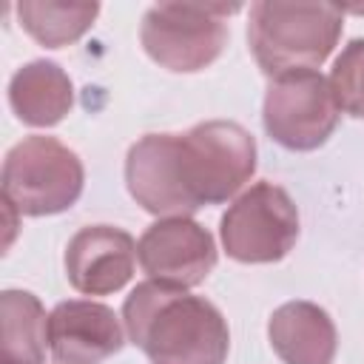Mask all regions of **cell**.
<instances>
[{"instance_id": "obj_1", "label": "cell", "mask_w": 364, "mask_h": 364, "mask_svg": "<svg viewBox=\"0 0 364 364\" xmlns=\"http://www.w3.org/2000/svg\"><path fill=\"white\" fill-rule=\"evenodd\" d=\"M256 171V139L230 119L185 134H145L128 148V193L154 216H188L228 202Z\"/></svg>"}, {"instance_id": "obj_2", "label": "cell", "mask_w": 364, "mask_h": 364, "mask_svg": "<svg viewBox=\"0 0 364 364\" xmlns=\"http://www.w3.org/2000/svg\"><path fill=\"white\" fill-rule=\"evenodd\" d=\"M128 338L154 364H225L230 333L216 304L162 282H139L125 304Z\"/></svg>"}, {"instance_id": "obj_3", "label": "cell", "mask_w": 364, "mask_h": 364, "mask_svg": "<svg viewBox=\"0 0 364 364\" xmlns=\"http://www.w3.org/2000/svg\"><path fill=\"white\" fill-rule=\"evenodd\" d=\"M344 28V11L333 3H279L250 6L247 43L267 77L321 65Z\"/></svg>"}, {"instance_id": "obj_4", "label": "cell", "mask_w": 364, "mask_h": 364, "mask_svg": "<svg viewBox=\"0 0 364 364\" xmlns=\"http://www.w3.org/2000/svg\"><path fill=\"white\" fill-rule=\"evenodd\" d=\"M3 202L20 216L68 210L85 182L80 156L54 136H26L3 162Z\"/></svg>"}, {"instance_id": "obj_5", "label": "cell", "mask_w": 364, "mask_h": 364, "mask_svg": "<svg viewBox=\"0 0 364 364\" xmlns=\"http://www.w3.org/2000/svg\"><path fill=\"white\" fill-rule=\"evenodd\" d=\"M239 6H193V3H159L142 17L139 40L145 54L176 74H193L208 68L228 43V14Z\"/></svg>"}, {"instance_id": "obj_6", "label": "cell", "mask_w": 364, "mask_h": 364, "mask_svg": "<svg viewBox=\"0 0 364 364\" xmlns=\"http://www.w3.org/2000/svg\"><path fill=\"white\" fill-rule=\"evenodd\" d=\"M222 247L245 264L284 259L299 239V210L290 193L273 182H256L225 210L219 222Z\"/></svg>"}, {"instance_id": "obj_7", "label": "cell", "mask_w": 364, "mask_h": 364, "mask_svg": "<svg viewBox=\"0 0 364 364\" xmlns=\"http://www.w3.org/2000/svg\"><path fill=\"white\" fill-rule=\"evenodd\" d=\"M338 114L330 80L316 68L273 77L262 105L267 136L287 151H316L324 145L338 125Z\"/></svg>"}, {"instance_id": "obj_8", "label": "cell", "mask_w": 364, "mask_h": 364, "mask_svg": "<svg viewBox=\"0 0 364 364\" xmlns=\"http://www.w3.org/2000/svg\"><path fill=\"white\" fill-rule=\"evenodd\" d=\"M136 259L148 279L188 290L216 267V242L191 216H165L139 236Z\"/></svg>"}, {"instance_id": "obj_9", "label": "cell", "mask_w": 364, "mask_h": 364, "mask_svg": "<svg viewBox=\"0 0 364 364\" xmlns=\"http://www.w3.org/2000/svg\"><path fill=\"white\" fill-rule=\"evenodd\" d=\"M136 242L122 228L88 225L65 247L68 284L82 296H108L122 290L134 276Z\"/></svg>"}, {"instance_id": "obj_10", "label": "cell", "mask_w": 364, "mask_h": 364, "mask_svg": "<svg viewBox=\"0 0 364 364\" xmlns=\"http://www.w3.org/2000/svg\"><path fill=\"white\" fill-rule=\"evenodd\" d=\"M122 344V324L108 304L68 299L48 313V350L57 364H102Z\"/></svg>"}, {"instance_id": "obj_11", "label": "cell", "mask_w": 364, "mask_h": 364, "mask_svg": "<svg viewBox=\"0 0 364 364\" xmlns=\"http://www.w3.org/2000/svg\"><path fill=\"white\" fill-rule=\"evenodd\" d=\"M267 338L284 364H333L338 336L324 307L313 301H287L273 310Z\"/></svg>"}, {"instance_id": "obj_12", "label": "cell", "mask_w": 364, "mask_h": 364, "mask_svg": "<svg viewBox=\"0 0 364 364\" xmlns=\"http://www.w3.org/2000/svg\"><path fill=\"white\" fill-rule=\"evenodd\" d=\"M9 105L20 122L51 128L65 119L74 105L71 77L51 60H31L9 80Z\"/></svg>"}, {"instance_id": "obj_13", "label": "cell", "mask_w": 364, "mask_h": 364, "mask_svg": "<svg viewBox=\"0 0 364 364\" xmlns=\"http://www.w3.org/2000/svg\"><path fill=\"white\" fill-rule=\"evenodd\" d=\"M3 364H43L48 344V316L28 290H3Z\"/></svg>"}, {"instance_id": "obj_14", "label": "cell", "mask_w": 364, "mask_h": 364, "mask_svg": "<svg viewBox=\"0 0 364 364\" xmlns=\"http://www.w3.org/2000/svg\"><path fill=\"white\" fill-rule=\"evenodd\" d=\"M97 3H37L23 0L17 3L20 26L31 40L46 48H63L77 43L97 20Z\"/></svg>"}, {"instance_id": "obj_15", "label": "cell", "mask_w": 364, "mask_h": 364, "mask_svg": "<svg viewBox=\"0 0 364 364\" xmlns=\"http://www.w3.org/2000/svg\"><path fill=\"white\" fill-rule=\"evenodd\" d=\"M330 88L341 111L364 119V40H350L333 63Z\"/></svg>"}]
</instances>
